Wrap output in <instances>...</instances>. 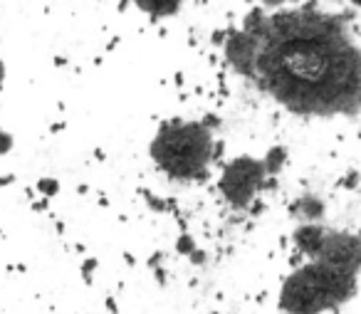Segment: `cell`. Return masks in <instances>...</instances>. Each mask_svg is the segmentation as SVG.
Instances as JSON below:
<instances>
[{
    "mask_svg": "<svg viewBox=\"0 0 361 314\" xmlns=\"http://www.w3.org/2000/svg\"><path fill=\"white\" fill-rule=\"evenodd\" d=\"M240 30L257 40L247 82L285 111L305 119L361 111V47L344 16L317 6L252 8Z\"/></svg>",
    "mask_w": 361,
    "mask_h": 314,
    "instance_id": "6da1fadb",
    "label": "cell"
},
{
    "mask_svg": "<svg viewBox=\"0 0 361 314\" xmlns=\"http://www.w3.org/2000/svg\"><path fill=\"white\" fill-rule=\"evenodd\" d=\"M216 149L213 129L206 121L169 119L151 139L149 156L166 179L176 183H198L208 179Z\"/></svg>",
    "mask_w": 361,
    "mask_h": 314,
    "instance_id": "7a4b0ae2",
    "label": "cell"
},
{
    "mask_svg": "<svg viewBox=\"0 0 361 314\" xmlns=\"http://www.w3.org/2000/svg\"><path fill=\"white\" fill-rule=\"evenodd\" d=\"M359 292V277L307 260L285 277L277 294V307L285 314H324L344 307Z\"/></svg>",
    "mask_w": 361,
    "mask_h": 314,
    "instance_id": "3957f363",
    "label": "cell"
},
{
    "mask_svg": "<svg viewBox=\"0 0 361 314\" xmlns=\"http://www.w3.org/2000/svg\"><path fill=\"white\" fill-rule=\"evenodd\" d=\"M267 181H270V176H267L262 159L247 154L235 156L223 166L221 179H218V193L231 208L247 210L255 203L257 195L265 191Z\"/></svg>",
    "mask_w": 361,
    "mask_h": 314,
    "instance_id": "277c9868",
    "label": "cell"
},
{
    "mask_svg": "<svg viewBox=\"0 0 361 314\" xmlns=\"http://www.w3.org/2000/svg\"><path fill=\"white\" fill-rule=\"evenodd\" d=\"M317 262H324L341 272H349L359 277L361 272V235L349 230H336L326 225L322 245L314 255Z\"/></svg>",
    "mask_w": 361,
    "mask_h": 314,
    "instance_id": "5b68a950",
    "label": "cell"
},
{
    "mask_svg": "<svg viewBox=\"0 0 361 314\" xmlns=\"http://www.w3.org/2000/svg\"><path fill=\"white\" fill-rule=\"evenodd\" d=\"M290 213H292V218L300 220V223H322V218H324V213H326V205H324V200L317 198V195L305 193L290 205Z\"/></svg>",
    "mask_w": 361,
    "mask_h": 314,
    "instance_id": "8992f818",
    "label": "cell"
},
{
    "mask_svg": "<svg viewBox=\"0 0 361 314\" xmlns=\"http://www.w3.org/2000/svg\"><path fill=\"white\" fill-rule=\"evenodd\" d=\"M144 16L154 18V20H166L180 13V8L186 6V0H131Z\"/></svg>",
    "mask_w": 361,
    "mask_h": 314,
    "instance_id": "52a82bcc",
    "label": "cell"
},
{
    "mask_svg": "<svg viewBox=\"0 0 361 314\" xmlns=\"http://www.w3.org/2000/svg\"><path fill=\"white\" fill-rule=\"evenodd\" d=\"M262 164H265V171H267L270 179L280 176L282 169H285V164H287V149L280 144L270 146V149L265 151V156H262Z\"/></svg>",
    "mask_w": 361,
    "mask_h": 314,
    "instance_id": "ba28073f",
    "label": "cell"
},
{
    "mask_svg": "<svg viewBox=\"0 0 361 314\" xmlns=\"http://www.w3.org/2000/svg\"><path fill=\"white\" fill-rule=\"evenodd\" d=\"M196 250H198V245H196V240H193L191 235H180L178 243H176V253L186 255V258H191Z\"/></svg>",
    "mask_w": 361,
    "mask_h": 314,
    "instance_id": "9c48e42d",
    "label": "cell"
},
{
    "mask_svg": "<svg viewBox=\"0 0 361 314\" xmlns=\"http://www.w3.org/2000/svg\"><path fill=\"white\" fill-rule=\"evenodd\" d=\"M37 191H40L45 198H52V195L60 193V183H57V179H40L37 181Z\"/></svg>",
    "mask_w": 361,
    "mask_h": 314,
    "instance_id": "30bf717a",
    "label": "cell"
},
{
    "mask_svg": "<svg viewBox=\"0 0 361 314\" xmlns=\"http://www.w3.org/2000/svg\"><path fill=\"white\" fill-rule=\"evenodd\" d=\"M339 186L341 188H349V191H354V188H361V174L359 171H346L344 176H341V181H339Z\"/></svg>",
    "mask_w": 361,
    "mask_h": 314,
    "instance_id": "8fae6325",
    "label": "cell"
},
{
    "mask_svg": "<svg viewBox=\"0 0 361 314\" xmlns=\"http://www.w3.org/2000/svg\"><path fill=\"white\" fill-rule=\"evenodd\" d=\"M11 149H13V136L8 134V131L0 129V156L8 154V151H11Z\"/></svg>",
    "mask_w": 361,
    "mask_h": 314,
    "instance_id": "7c38bea8",
    "label": "cell"
},
{
    "mask_svg": "<svg viewBox=\"0 0 361 314\" xmlns=\"http://www.w3.org/2000/svg\"><path fill=\"white\" fill-rule=\"evenodd\" d=\"M285 3L287 0H260V8H265L267 13H275V11H282Z\"/></svg>",
    "mask_w": 361,
    "mask_h": 314,
    "instance_id": "4fadbf2b",
    "label": "cell"
},
{
    "mask_svg": "<svg viewBox=\"0 0 361 314\" xmlns=\"http://www.w3.org/2000/svg\"><path fill=\"white\" fill-rule=\"evenodd\" d=\"M6 82V62H3V57H0V85Z\"/></svg>",
    "mask_w": 361,
    "mask_h": 314,
    "instance_id": "5bb4252c",
    "label": "cell"
},
{
    "mask_svg": "<svg viewBox=\"0 0 361 314\" xmlns=\"http://www.w3.org/2000/svg\"><path fill=\"white\" fill-rule=\"evenodd\" d=\"M349 3H351L354 8H361V0H349Z\"/></svg>",
    "mask_w": 361,
    "mask_h": 314,
    "instance_id": "9a60e30c",
    "label": "cell"
},
{
    "mask_svg": "<svg viewBox=\"0 0 361 314\" xmlns=\"http://www.w3.org/2000/svg\"><path fill=\"white\" fill-rule=\"evenodd\" d=\"M326 3H341V0H326Z\"/></svg>",
    "mask_w": 361,
    "mask_h": 314,
    "instance_id": "2e32d148",
    "label": "cell"
}]
</instances>
